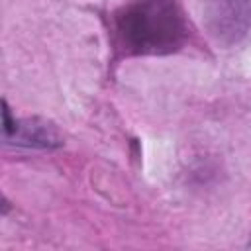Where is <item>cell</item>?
I'll use <instances>...</instances> for the list:
<instances>
[{
  "label": "cell",
  "instance_id": "1",
  "mask_svg": "<svg viewBox=\"0 0 251 251\" xmlns=\"http://www.w3.org/2000/svg\"><path fill=\"white\" fill-rule=\"evenodd\" d=\"M114 43L129 57L169 55L188 39V24L176 0H133L114 18Z\"/></svg>",
  "mask_w": 251,
  "mask_h": 251
},
{
  "label": "cell",
  "instance_id": "3",
  "mask_svg": "<svg viewBox=\"0 0 251 251\" xmlns=\"http://www.w3.org/2000/svg\"><path fill=\"white\" fill-rule=\"evenodd\" d=\"M4 141L22 145V147H33V149H53L63 143V137L59 135L57 127L43 120H16L10 114L8 104L4 102Z\"/></svg>",
  "mask_w": 251,
  "mask_h": 251
},
{
  "label": "cell",
  "instance_id": "2",
  "mask_svg": "<svg viewBox=\"0 0 251 251\" xmlns=\"http://www.w3.org/2000/svg\"><path fill=\"white\" fill-rule=\"evenodd\" d=\"M210 37L222 47L237 45L251 27V0H202Z\"/></svg>",
  "mask_w": 251,
  "mask_h": 251
},
{
  "label": "cell",
  "instance_id": "4",
  "mask_svg": "<svg viewBox=\"0 0 251 251\" xmlns=\"http://www.w3.org/2000/svg\"><path fill=\"white\" fill-rule=\"evenodd\" d=\"M249 247H251V241H249Z\"/></svg>",
  "mask_w": 251,
  "mask_h": 251
}]
</instances>
